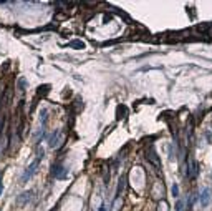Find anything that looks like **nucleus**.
Wrapping results in <instances>:
<instances>
[{
  "label": "nucleus",
  "instance_id": "obj_1",
  "mask_svg": "<svg viewBox=\"0 0 212 211\" xmlns=\"http://www.w3.org/2000/svg\"><path fill=\"white\" fill-rule=\"evenodd\" d=\"M146 160L154 166L156 170H161V160H159V156H157V153H156L153 145H149L148 150H146Z\"/></svg>",
  "mask_w": 212,
  "mask_h": 211
},
{
  "label": "nucleus",
  "instance_id": "obj_2",
  "mask_svg": "<svg viewBox=\"0 0 212 211\" xmlns=\"http://www.w3.org/2000/svg\"><path fill=\"white\" fill-rule=\"evenodd\" d=\"M68 175H70V170L66 166H63V164H60V163H57L53 166V176L57 180H65V178H68Z\"/></svg>",
  "mask_w": 212,
  "mask_h": 211
},
{
  "label": "nucleus",
  "instance_id": "obj_3",
  "mask_svg": "<svg viewBox=\"0 0 212 211\" xmlns=\"http://www.w3.org/2000/svg\"><path fill=\"white\" fill-rule=\"evenodd\" d=\"M65 136L60 133V131H55L52 136H50V140H48V143H50V146L52 148H60L61 146V143H63Z\"/></svg>",
  "mask_w": 212,
  "mask_h": 211
},
{
  "label": "nucleus",
  "instance_id": "obj_4",
  "mask_svg": "<svg viewBox=\"0 0 212 211\" xmlns=\"http://www.w3.org/2000/svg\"><path fill=\"white\" fill-rule=\"evenodd\" d=\"M38 163H40V160H35L33 163L25 170V173H23V176H22V181H27L28 178H32V176L35 175V171H37V168H38Z\"/></svg>",
  "mask_w": 212,
  "mask_h": 211
},
{
  "label": "nucleus",
  "instance_id": "obj_5",
  "mask_svg": "<svg viewBox=\"0 0 212 211\" xmlns=\"http://www.w3.org/2000/svg\"><path fill=\"white\" fill-rule=\"evenodd\" d=\"M197 171H199V164L195 163L192 158L187 160V176L189 178H195L197 176Z\"/></svg>",
  "mask_w": 212,
  "mask_h": 211
},
{
  "label": "nucleus",
  "instance_id": "obj_6",
  "mask_svg": "<svg viewBox=\"0 0 212 211\" xmlns=\"http://www.w3.org/2000/svg\"><path fill=\"white\" fill-rule=\"evenodd\" d=\"M209 203H211V189L206 188V189H202V193H201V206L206 208Z\"/></svg>",
  "mask_w": 212,
  "mask_h": 211
},
{
  "label": "nucleus",
  "instance_id": "obj_7",
  "mask_svg": "<svg viewBox=\"0 0 212 211\" xmlns=\"http://www.w3.org/2000/svg\"><path fill=\"white\" fill-rule=\"evenodd\" d=\"M32 191H25V193L20 194V198H17V205H23V201H27V199H30V196H32Z\"/></svg>",
  "mask_w": 212,
  "mask_h": 211
},
{
  "label": "nucleus",
  "instance_id": "obj_8",
  "mask_svg": "<svg viewBox=\"0 0 212 211\" xmlns=\"http://www.w3.org/2000/svg\"><path fill=\"white\" fill-rule=\"evenodd\" d=\"M46 115H48V112H46V110H41V113H40V121H41V126H43V128H45V125H46Z\"/></svg>",
  "mask_w": 212,
  "mask_h": 211
},
{
  "label": "nucleus",
  "instance_id": "obj_9",
  "mask_svg": "<svg viewBox=\"0 0 212 211\" xmlns=\"http://www.w3.org/2000/svg\"><path fill=\"white\" fill-rule=\"evenodd\" d=\"M171 193H172V196H174V198H177V196H179V186L176 185V183L172 185V188H171Z\"/></svg>",
  "mask_w": 212,
  "mask_h": 211
},
{
  "label": "nucleus",
  "instance_id": "obj_10",
  "mask_svg": "<svg viewBox=\"0 0 212 211\" xmlns=\"http://www.w3.org/2000/svg\"><path fill=\"white\" fill-rule=\"evenodd\" d=\"M70 45L75 47V48H83V47H85V43H83V42H71Z\"/></svg>",
  "mask_w": 212,
  "mask_h": 211
},
{
  "label": "nucleus",
  "instance_id": "obj_11",
  "mask_svg": "<svg viewBox=\"0 0 212 211\" xmlns=\"http://www.w3.org/2000/svg\"><path fill=\"white\" fill-rule=\"evenodd\" d=\"M119 205H121V198H116V199H115V203H113V211H118Z\"/></svg>",
  "mask_w": 212,
  "mask_h": 211
},
{
  "label": "nucleus",
  "instance_id": "obj_12",
  "mask_svg": "<svg viewBox=\"0 0 212 211\" xmlns=\"http://www.w3.org/2000/svg\"><path fill=\"white\" fill-rule=\"evenodd\" d=\"M18 87H20V92H23V88L27 87V82H25V78H20V80H18Z\"/></svg>",
  "mask_w": 212,
  "mask_h": 211
},
{
  "label": "nucleus",
  "instance_id": "obj_13",
  "mask_svg": "<svg viewBox=\"0 0 212 211\" xmlns=\"http://www.w3.org/2000/svg\"><path fill=\"white\" fill-rule=\"evenodd\" d=\"M124 112H126V108H124V106H118V118H123L121 115H124Z\"/></svg>",
  "mask_w": 212,
  "mask_h": 211
},
{
  "label": "nucleus",
  "instance_id": "obj_14",
  "mask_svg": "<svg viewBox=\"0 0 212 211\" xmlns=\"http://www.w3.org/2000/svg\"><path fill=\"white\" fill-rule=\"evenodd\" d=\"M176 211H182V201H176Z\"/></svg>",
  "mask_w": 212,
  "mask_h": 211
},
{
  "label": "nucleus",
  "instance_id": "obj_15",
  "mask_svg": "<svg viewBox=\"0 0 212 211\" xmlns=\"http://www.w3.org/2000/svg\"><path fill=\"white\" fill-rule=\"evenodd\" d=\"M2 123H3V115H2V112H0V126H2Z\"/></svg>",
  "mask_w": 212,
  "mask_h": 211
},
{
  "label": "nucleus",
  "instance_id": "obj_16",
  "mask_svg": "<svg viewBox=\"0 0 212 211\" xmlns=\"http://www.w3.org/2000/svg\"><path fill=\"white\" fill-rule=\"evenodd\" d=\"M98 211H106V208H104V205H101V206H99V210H98Z\"/></svg>",
  "mask_w": 212,
  "mask_h": 211
},
{
  "label": "nucleus",
  "instance_id": "obj_17",
  "mask_svg": "<svg viewBox=\"0 0 212 211\" xmlns=\"http://www.w3.org/2000/svg\"><path fill=\"white\" fill-rule=\"evenodd\" d=\"M2 189H3V186H2V183H0V194H2Z\"/></svg>",
  "mask_w": 212,
  "mask_h": 211
},
{
  "label": "nucleus",
  "instance_id": "obj_18",
  "mask_svg": "<svg viewBox=\"0 0 212 211\" xmlns=\"http://www.w3.org/2000/svg\"><path fill=\"white\" fill-rule=\"evenodd\" d=\"M211 131H212V130H211ZM211 141H212V138H211Z\"/></svg>",
  "mask_w": 212,
  "mask_h": 211
}]
</instances>
